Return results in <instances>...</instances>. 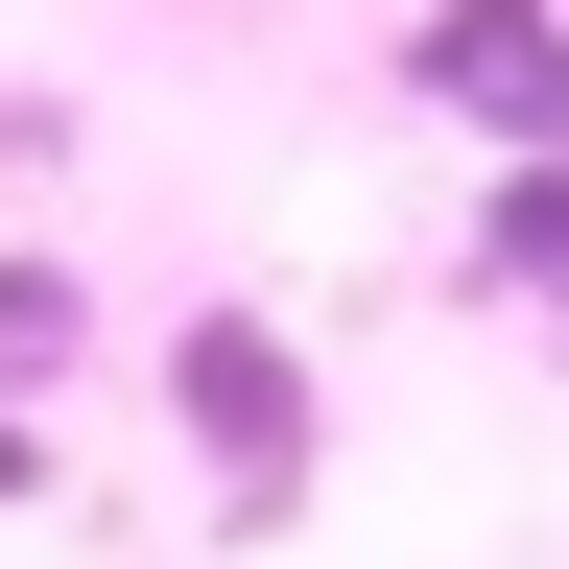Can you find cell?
<instances>
[{"label":"cell","mask_w":569,"mask_h":569,"mask_svg":"<svg viewBox=\"0 0 569 569\" xmlns=\"http://www.w3.org/2000/svg\"><path fill=\"white\" fill-rule=\"evenodd\" d=\"M498 261H522V284H569V167L522 190V238H498Z\"/></svg>","instance_id":"obj_2"},{"label":"cell","mask_w":569,"mask_h":569,"mask_svg":"<svg viewBox=\"0 0 569 569\" xmlns=\"http://www.w3.org/2000/svg\"><path fill=\"white\" fill-rule=\"evenodd\" d=\"M190 451H238V498H284V356L261 332H190Z\"/></svg>","instance_id":"obj_1"}]
</instances>
